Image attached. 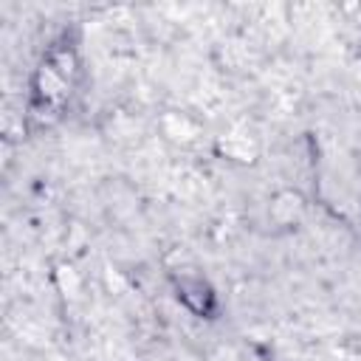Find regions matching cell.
I'll list each match as a JSON object with an SVG mask.
<instances>
[{
    "label": "cell",
    "instance_id": "3957f363",
    "mask_svg": "<svg viewBox=\"0 0 361 361\" xmlns=\"http://www.w3.org/2000/svg\"><path fill=\"white\" fill-rule=\"evenodd\" d=\"M45 65L54 68L65 82H71L73 73H76V54H73L71 48H54V51L48 54V62H45Z\"/></svg>",
    "mask_w": 361,
    "mask_h": 361
},
{
    "label": "cell",
    "instance_id": "6da1fadb",
    "mask_svg": "<svg viewBox=\"0 0 361 361\" xmlns=\"http://www.w3.org/2000/svg\"><path fill=\"white\" fill-rule=\"evenodd\" d=\"M178 296L195 313H209V307L214 305V293H212L209 282L200 279V276H183V279H178Z\"/></svg>",
    "mask_w": 361,
    "mask_h": 361
},
{
    "label": "cell",
    "instance_id": "7a4b0ae2",
    "mask_svg": "<svg viewBox=\"0 0 361 361\" xmlns=\"http://www.w3.org/2000/svg\"><path fill=\"white\" fill-rule=\"evenodd\" d=\"M302 209H305L302 195L285 189V192H279V195L274 197V203H271V217H274L276 223H293V220L302 214Z\"/></svg>",
    "mask_w": 361,
    "mask_h": 361
}]
</instances>
